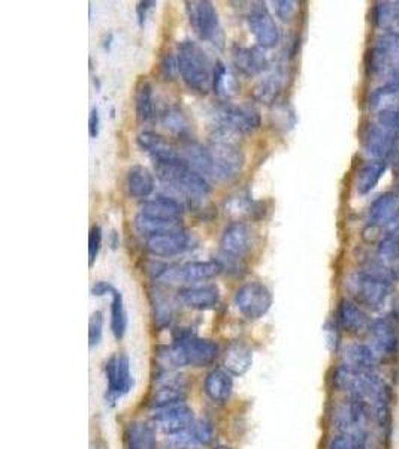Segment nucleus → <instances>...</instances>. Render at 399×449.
<instances>
[{"instance_id": "obj_1", "label": "nucleus", "mask_w": 399, "mask_h": 449, "mask_svg": "<svg viewBox=\"0 0 399 449\" xmlns=\"http://www.w3.org/2000/svg\"><path fill=\"white\" fill-rule=\"evenodd\" d=\"M176 67L181 74L183 81L192 90L199 93H208L212 87V74L214 67L211 66L207 53L193 41H183L178 45Z\"/></svg>"}, {"instance_id": "obj_2", "label": "nucleus", "mask_w": 399, "mask_h": 449, "mask_svg": "<svg viewBox=\"0 0 399 449\" xmlns=\"http://www.w3.org/2000/svg\"><path fill=\"white\" fill-rule=\"evenodd\" d=\"M392 276L386 267H372L353 274L349 287L356 300L369 309H380L392 292Z\"/></svg>"}, {"instance_id": "obj_3", "label": "nucleus", "mask_w": 399, "mask_h": 449, "mask_svg": "<svg viewBox=\"0 0 399 449\" xmlns=\"http://www.w3.org/2000/svg\"><path fill=\"white\" fill-rule=\"evenodd\" d=\"M208 149L209 177L216 180H229L241 171L244 155L241 149L226 140H216Z\"/></svg>"}, {"instance_id": "obj_4", "label": "nucleus", "mask_w": 399, "mask_h": 449, "mask_svg": "<svg viewBox=\"0 0 399 449\" xmlns=\"http://www.w3.org/2000/svg\"><path fill=\"white\" fill-rule=\"evenodd\" d=\"M235 307L249 320H258L273 306V294L259 282L242 285L233 296Z\"/></svg>"}, {"instance_id": "obj_5", "label": "nucleus", "mask_w": 399, "mask_h": 449, "mask_svg": "<svg viewBox=\"0 0 399 449\" xmlns=\"http://www.w3.org/2000/svg\"><path fill=\"white\" fill-rule=\"evenodd\" d=\"M214 118L222 133H250L260 126V116L256 109L244 105L223 104L216 108Z\"/></svg>"}, {"instance_id": "obj_6", "label": "nucleus", "mask_w": 399, "mask_h": 449, "mask_svg": "<svg viewBox=\"0 0 399 449\" xmlns=\"http://www.w3.org/2000/svg\"><path fill=\"white\" fill-rule=\"evenodd\" d=\"M106 400L117 403L132 391L135 380L130 371V361L126 353L113 355L105 362Z\"/></svg>"}, {"instance_id": "obj_7", "label": "nucleus", "mask_w": 399, "mask_h": 449, "mask_svg": "<svg viewBox=\"0 0 399 449\" xmlns=\"http://www.w3.org/2000/svg\"><path fill=\"white\" fill-rule=\"evenodd\" d=\"M187 11L190 24L199 38L222 45L223 35L216 6L207 0H199V2H187Z\"/></svg>"}, {"instance_id": "obj_8", "label": "nucleus", "mask_w": 399, "mask_h": 449, "mask_svg": "<svg viewBox=\"0 0 399 449\" xmlns=\"http://www.w3.org/2000/svg\"><path fill=\"white\" fill-rule=\"evenodd\" d=\"M399 53V35L386 30L376 41L374 47L369 50L367 57V71L369 75H380L392 71L396 65Z\"/></svg>"}, {"instance_id": "obj_9", "label": "nucleus", "mask_w": 399, "mask_h": 449, "mask_svg": "<svg viewBox=\"0 0 399 449\" xmlns=\"http://www.w3.org/2000/svg\"><path fill=\"white\" fill-rule=\"evenodd\" d=\"M220 271L222 268L217 261H193L183 265L168 267L159 281L166 283H193L214 277Z\"/></svg>"}, {"instance_id": "obj_10", "label": "nucleus", "mask_w": 399, "mask_h": 449, "mask_svg": "<svg viewBox=\"0 0 399 449\" xmlns=\"http://www.w3.org/2000/svg\"><path fill=\"white\" fill-rule=\"evenodd\" d=\"M175 342L180 343L187 358L189 366L207 367L211 366L218 357V344L209 338H201L185 331L175 337Z\"/></svg>"}, {"instance_id": "obj_11", "label": "nucleus", "mask_w": 399, "mask_h": 449, "mask_svg": "<svg viewBox=\"0 0 399 449\" xmlns=\"http://www.w3.org/2000/svg\"><path fill=\"white\" fill-rule=\"evenodd\" d=\"M151 419L156 424V427L168 437L184 433V431H187L193 426V422L196 421L194 419L193 410L184 403L169 406L166 409L155 410V415H152Z\"/></svg>"}, {"instance_id": "obj_12", "label": "nucleus", "mask_w": 399, "mask_h": 449, "mask_svg": "<svg viewBox=\"0 0 399 449\" xmlns=\"http://www.w3.org/2000/svg\"><path fill=\"white\" fill-rule=\"evenodd\" d=\"M250 32L262 48H273L280 41V30L265 3H258L249 14Z\"/></svg>"}, {"instance_id": "obj_13", "label": "nucleus", "mask_w": 399, "mask_h": 449, "mask_svg": "<svg viewBox=\"0 0 399 449\" xmlns=\"http://www.w3.org/2000/svg\"><path fill=\"white\" fill-rule=\"evenodd\" d=\"M189 248V237L180 230L160 232L147 237L146 249L152 256L171 258L183 253Z\"/></svg>"}, {"instance_id": "obj_14", "label": "nucleus", "mask_w": 399, "mask_h": 449, "mask_svg": "<svg viewBox=\"0 0 399 449\" xmlns=\"http://www.w3.org/2000/svg\"><path fill=\"white\" fill-rule=\"evenodd\" d=\"M363 146L371 156L383 160L395 155L399 140L395 133L381 128L378 123H369L363 131Z\"/></svg>"}, {"instance_id": "obj_15", "label": "nucleus", "mask_w": 399, "mask_h": 449, "mask_svg": "<svg viewBox=\"0 0 399 449\" xmlns=\"http://www.w3.org/2000/svg\"><path fill=\"white\" fill-rule=\"evenodd\" d=\"M220 244L225 255L242 259L253 248V232L244 222H232L225 228Z\"/></svg>"}, {"instance_id": "obj_16", "label": "nucleus", "mask_w": 399, "mask_h": 449, "mask_svg": "<svg viewBox=\"0 0 399 449\" xmlns=\"http://www.w3.org/2000/svg\"><path fill=\"white\" fill-rule=\"evenodd\" d=\"M178 298L193 310H209L214 309L220 303V291L216 285H199L187 286L178 291Z\"/></svg>"}, {"instance_id": "obj_17", "label": "nucleus", "mask_w": 399, "mask_h": 449, "mask_svg": "<svg viewBox=\"0 0 399 449\" xmlns=\"http://www.w3.org/2000/svg\"><path fill=\"white\" fill-rule=\"evenodd\" d=\"M398 318L385 316L378 318L371 324V334L374 338L377 349L385 355H392L399 346V329Z\"/></svg>"}, {"instance_id": "obj_18", "label": "nucleus", "mask_w": 399, "mask_h": 449, "mask_svg": "<svg viewBox=\"0 0 399 449\" xmlns=\"http://www.w3.org/2000/svg\"><path fill=\"white\" fill-rule=\"evenodd\" d=\"M142 216L162 220V222L178 223L183 216V206L174 198L157 197L155 199L144 201L141 204Z\"/></svg>"}, {"instance_id": "obj_19", "label": "nucleus", "mask_w": 399, "mask_h": 449, "mask_svg": "<svg viewBox=\"0 0 399 449\" xmlns=\"http://www.w3.org/2000/svg\"><path fill=\"white\" fill-rule=\"evenodd\" d=\"M223 369L232 376H242L251 369L253 351L249 344L242 342H233L229 344L222 358Z\"/></svg>"}, {"instance_id": "obj_20", "label": "nucleus", "mask_w": 399, "mask_h": 449, "mask_svg": "<svg viewBox=\"0 0 399 449\" xmlns=\"http://www.w3.org/2000/svg\"><path fill=\"white\" fill-rule=\"evenodd\" d=\"M138 146L144 150L147 151V153L152 157V160L156 162H168V160H174L181 157L180 155L176 153L175 147L172 146L171 142H168L163 137H160L159 133L155 132H141L138 135Z\"/></svg>"}, {"instance_id": "obj_21", "label": "nucleus", "mask_w": 399, "mask_h": 449, "mask_svg": "<svg viewBox=\"0 0 399 449\" xmlns=\"http://www.w3.org/2000/svg\"><path fill=\"white\" fill-rule=\"evenodd\" d=\"M203 391H205L207 397L212 402H227L233 391L232 375L225 369L211 370L205 377V382H203Z\"/></svg>"}, {"instance_id": "obj_22", "label": "nucleus", "mask_w": 399, "mask_h": 449, "mask_svg": "<svg viewBox=\"0 0 399 449\" xmlns=\"http://www.w3.org/2000/svg\"><path fill=\"white\" fill-rule=\"evenodd\" d=\"M338 324L341 325L343 329L352 334H359L365 329H369L371 324L368 316L365 315V311L359 309L356 304L350 300H343L338 306Z\"/></svg>"}, {"instance_id": "obj_23", "label": "nucleus", "mask_w": 399, "mask_h": 449, "mask_svg": "<svg viewBox=\"0 0 399 449\" xmlns=\"http://www.w3.org/2000/svg\"><path fill=\"white\" fill-rule=\"evenodd\" d=\"M185 400V389L181 382H176V380H168L165 379L162 385L157 389L152 391L148 406L152 410H160L166 409L169 406H175L184 403Z\"/></svg>"}, {"instance_id": "obj_24", "label": "nucleus", "mask_w": 399, "mask_h": 449, "mask_svg": "<svg viewBox=\"0 0 399 449\" xmlns=\"http://www.w3.org/2000/svg\"><path fill=\"white\" fill-rule=\"evenodd\" d=\"M371 223L376 226H387L399 217V199L395 193L387 192L372 201L369 208Z\"/></svg>"}, {"instance_id": "obj_25", "label": "nucleus", "mask_w": 399, "mask_h": 449, "mask_svg": "<svg viewBox=\"0 0 399 449\" xmlns=\"http://www.w3.org/2000/svg\"><path fill=\"white\" fill-rule=\"evenodd\" d=\"M233 63L245 75H256L266 69L268 61L263 50L259 47L242 48L236 47L233 50Z\"/></svg>"}, {"instance_id": "obj_26", "label": "nucleus", "mask_w": 399, "mask_h": 449, "mask_svg": "<svg viewBox=\"0 0 399 449\" xmlns=\"http://www.w3.org/2000/svg\"><path fill=\"white\" fill-rule=\"evenodd\" d=\"M126 188L133 198H147L155 190V177L147 168L135 165L127 171Z\"/></svg>"}, {"instance_id": "obj_27", "label": "nucleus", "mask_w": 399, "mask_h": 449, "mask_svg": "<svg viewBox=\"0 0 399 449\" xmlns=\"http://www.w3.org/2000/svg\"><path fill=\"white\" fill-rule=\"evenodd\" d=\"M127 449H157L156 433L151 426L144 422H132L126 431Z\"/></svg>"}, {"instance_id": "obj_28", "label": "nucleus", "mask_w": 399, "mask_h": 449, "mask_svg": "<svg viewBox=\"0 0 399 449\" xmlns=\"http://www.w3.org/2000/svg\"><path fill=\"white\" fill-rule=\"evenodd\" d=\"M377 355L372 347L363 343H356L347 347L345 364L363 371H374L377 366Z\"/></svg>"}, {"instance_id": "obj_29", "label": "nucleus", "mask_w": 399, "mask_h": 449, "mask_svg": "<svg viewBox=\"0 0 399 449\" xmlns=\"http://www.w3.org/2000/svg\"><path fill=\"white\" fill-rule=\"evenodd\" d=\"M387 164L385 160H372L368 165H365L358 175L356 188L361 195H367L378 184L381 175L385 174Z\"/></svg>"}, {"instance_id": "obj_30", "label": "nucleus", "mask_w": 399, "mask_h": 449, "mask_svg": "<svg viewBox=\"0 0 399 449\" xmlns=\"http://www.w3.org/2000/svg\"><path fill=\"white\" fill-rule=\"evenodd\" d=\"M135 109L141 123L148 122L155 116V100H152V89L147 81H142L135 95Z\"/></svg>"}, {"instance_id": "obj_31", "label": "nucleus", "mask_w": 399, "mask_h": 449, "mask_svg": "<svg viewBox=\"0 0 399 449\" xmlns=\"http://www.w3.org/2000/svg\"><path fill=\"white\" fill-rule=\"evenodd\" d=\"M127 329V315L123 304V295L117 289L113 292L111 303V331L117 340H122Z\"/></svg>"}, {"instance_id": "obj_32", "label": "nucleus", "mask_w": 399, "mask_h": 449, "mask_svg": "<svg viewBox=\"0 0 399 449\" xmlns=\"http://www.w3.org/2000/svg\"><path fill=\"white\" fill-rule=\"evenodd\" d=\"M280 90H282V81L275 75H271V77H266L256 84V87L253 89V98L260 104L269 105L275 102Z\"/></svg>"}, {"instance_id": "obj_33", "label": "nucleus", "mask_w": 399, "mask_h": 449, "mask_svg": "<svg viewBox=\"0 0 399 449\" xmlns=\"http://www.w3.org/2000/svg\"><path fill=\"white\" fill-rule=\"evenodd\" d=\"M135 228L137 231L142 235H156L160 232H168V231H174V230H180L178 228V223H169V222H162V220H156V219H150L142 215H138L137 219H135Z\"/></svg>"}, {"instance_id": "obj_34", "label": "nucleus", "mask_w": 399, "mask_h": 449, "mask_svg": "<svg viewBox=\"0 0 399 449\" xmlns=\"http://www.w3.org/2000/svg\"><path fill=\"white\" fill-rule=\"evenodd\" d=\"M162 120L169 131L180 135V137H185V135H189L190 132V123L181 109L178 108L166 109L165 114L162 116Z\"/></svg>"}, {"instance_id": "obj_35", "label": "nucleus", "mask_w": 399, "mask_h": 449, "mask_svg": "<svg viewBox=\"0 0 399 449\" xmlns=\"http://www.w3.org/2000/svg\"><path fill=\"white\" fill-rule=\"evenodd\" d=\"M189 435L194 446H208L214 440V427L207 419H198L189 428Z\"/></svg>"}, {"instance_id": "obj_36", "label": "nucleus", "mask_w": 399, "mask_h": 449, "mask_svg": "<svg viewBox=\"0 0 399 449\" xmlns=\"http://www.w3.org/2000/svg\"><path fill=\"white\" fill-rule=\"evenodd\" d=\"M160 294L162 292H159V291L152 294V310H155V320H156L157 327L163 328V327L169 325V322L172 320L174 310H172V304Z\"/></svg>"}, {"instance_id": "obj_37", "label": "nucleus", "mask_w": 399, "mask_h": 449, "mask_svg": "<svg viewBox=\"0 0 399 449\" xmlns=\"http://www.w3.org/2000/svg\"><path fill=\"white\" fill-rule=\"evenodd\" d=\"M233 80L229 77L226 66L222 62H217L214 65V74H212V89L217 93V95H232V87L229 86V83Z\"/></svg>"}, {"instance_id": "obj_38", "label": "nucleus", "mask_w": 399, "mask_h": 449, "mask_svg": "<svg viewBox=\"0 0 399 449\" xmlns=\"http://www.w3.org/2000/svg\"><path fill=\"white\" fill-rule=\"evenodd\" d=\"M395 20V8L390 2H378L374 8V21L378 28L390 30Z\"/></svg>"}, {"instance_id": "obj_39", "label": "nucleus", "mask_w": 399, "mask_h": 449, "mask_svg": "<svg viewBox=\"0 0 399 449\" xmlns=\"http://www.w3.org/2000/svg\"><path fill=\"white\" fill-rule=\"evenodd\" d=\"M378 256L386 262H390V264H395L396 261H399V240L386 235L378 243Z\"/></svg>"}, {"instance_id": "obj_40", "label": "nucleus", "mask_w": 399, "mask_h": 449, "mask_svg": "<svg viewBox=\"0 0 399 449\" xmlns=\"http://www.w3.org/2000/svg\"><path fill=\"white\" fill-rule=\"evenodd\" d=\"M104 336V315L102 311H95L89 320V344L95 347L102 342Z\"/></svg>"}, {"instance_id": "obj_41", "label": "nucleus", "mask_w": 399, "mask_h": 449, "mask_svg": "<svg viewBox=\"0 0 399 449\" xmlns=\"http://www.w3.org/2000/svg\"><path fill=\"white\" fill-rule=\"evenodd\" d=\"M100 245H102V230L100 226L95 225L89 234V265L90 267H93V264H95V261L99 255Z\"/></svg>"}, {"instance_id": "obj_42", "label": "nucleus", "mask_w": 399, "mask_h": 449, "mask_svg": "<svg viewBox=\"0 0 399 449\" xmlns=\"http://www.w3.org/2000/svg\"><path fill=\"white\" fill-rule=\"evenodd\" d=\"M274 5L278 19L282 21H290L296 14V10H298V6H296V2H293V0H277Z\"/></svg>"}, {"instance_id": "obj_43", "label": "nucleus", "mask_w": 399, "mask_h": 449, "mask_svg": "<svg viewBox=\"0 0 399 449\" xmlns=\"http://www.w3.org/2000/svg\"><path fill=\"white\" fill-rule=\"evenodd\" d=\"M352 445H353L352 436L345 433H338L329 440L328 449H352Z\"/></svg>"}, {"instance_id": "obj_44", "label": "nucleus", "mask_w": 399, "mask_h": 449, "mask_svg": "<svg viewBox=\"0 0 399 449\" xmlns=\"http://www.w3.org/2000/svg\"><path fill=\"white\" fill-rule=\"evenodd\" d=\"M115 287H113L108 282H96L91 286V295L93 296H104V295H113Z\"/></svg>"}, {"instance_id": "obj_45", "label": "nucleus", "mask_w": 399, "mask_h": 449, "mask_svg": "<svg viewBox=\"0 0 399 449\" xmlns=\"http://www.w3.org/2000/svg\"><path fill=\"white\" fill-rule=\"evenodd\" d=\"M89 133L91 138H96L99 133V114H98L96 108L91 109L90 117H89Z\"/></svg>"}, {"instance_id": "obj_46", "label": "nucleus", "mask_w": 399, "mask_h": 449, "mask_svg": "<svg viewBox=\"0 0 399 449\" xmlns=\"http://www.w3.org/2000/svg\"><path fill=\"white\" fill-rule=\"evenodd\" d=\"M156 3L155 2H141L139 5H138V10H137V12H138V20H139V24H144V21H146V19H147V12L151 10V8L152 6H155Z\"/></svg>"}, {"instance_id": "obj_47", "label": "nucleus", "mask_w": 399, "mask_h": 449, "mask_svg": "<svg viewBox=\"0 0 399 449\" xmlns=\"http://www.w3.org/2000/svg\"><path fill=\"white\" fill-rule=\"evenodd\" d=\"M386 235H390V237H394V239L399 240V217L395 219L390 225H387V234Z\"/></svg>"}, {"instance_id": "obj_48", "label": "nucleus", "mask_w": 399, "mask_h": 449, "mask_svg": "<svg viewBox=\"0 0 399 449\" xmlns=\"http://www.w3.org/2000/svg\"><path fill=\"white\" fill-rule=\"evenodd\" d=\"M389 273L392 276L394 281H399V261H396L395 264L389 267Z\"/></svg>"}, {"instance_id": "obj_49", "label": "nucleus", "mask_w": 399, "mask_h": 449, "mask_svg": "<svg viewBox=\"0 0 399 449\" xmlns=\"http://www.w3.org/2000/svg\"><path fill=\"white\" fill-rule=\"evenodd\" d=\"M218 449H226V448H218Z\"/></svg>"}]
</instances>
